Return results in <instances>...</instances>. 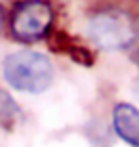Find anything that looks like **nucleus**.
Segmentation results:
<instances>
[{
    "label": "nucleus",
    "instance_id": "f257e3e1",
    "mask_svg": "<svg viewBox=\"0 0 139 147\" xmlns=\"http://www.w3.org/2000/svg\"><path fill=\"white\" fill-rule=\"evenodd\" d=\"M88 36L97 48L126 50L139 36V23L128 10L105 8L95 11L88 21Z\"/></svg>",
    "mask_w": 139,
    "mask_h": 147
},
{
    "label": "nucleus",
    "instance_id": "f03ea898",
    "mask_svg": "<svg viewBox=\"0 0 139 147\" xmlns=\"http://www.w3.org/2000/svg\"><path fill=\"white\" fill-rule=\"evenodd\" d=\"M4 76L19 92L40 94L52 84L54 69L44 54L38 52H15L4 59Z\"/></svg>",
    "mask_w": 139,
    "mask_h": 147
},
{
    "label": "nucleus",
    "instance_id": "7ed1b4c3",
    "mask_svg": "<svg viewBox=\"0 0 139 147\" xmlns=\"http://www.w3.org/2000/svg\"><path fill=\"white\" fill-rule=\"evenodd\" d=\"M52 21L54 11L46 0H21L11 10L10 31L21 42H34L48 34Z\"/></svg>",
    "mask_w": 139,
    "mask_h": 147
},
{
    "label": "nucleus",
    "instance_id": "20e7f679",
    "mask_svg": "<svg viewBox=\"0 0 139 147\" xmlns=\"http://www.w3.org/2000/svg\"><path fill=\"white\" fill-rule=\"evenodd\" d=\"M112 126L122 142L139 147V109L130 103H118L112 109Z\"/></svg>",
    "mask_w": 139,
    "mask_h": 147
},
{
    "label": "nucleus",
    "instance_id": "39448f33",
    "mask_svg": "<svg viewBox=\"0 0 139 147\" xmlns=\"http://www.w3.org/2000/svg\"><path fill=\"white\" fill-rule=\"evenodd\" d=\"M19 115H21V111H19V107L15 105V101L8 96L6 92H2L0 90V124H15V120L19 119Z\"/></svg>",
    "mask_w": 139,
    "mask_h": 147
},
{
    "label": "nucleus",
    "instance_id": "423d86ee",
    "mask_svg": "<svg viewBox=\"0 0 139 147\" xmlns=\"http://www.w3.org/2000/svg\"><path fill=\"white\" fill-rule=\"evenodd\" d=\"M0 29H2V6H0Z\"/></svg>",
    "mask_w": 139,
    "mask_h": 147
},
{
    "label": "nucleus",
    "instance_id": "0eeeda50",
    "mask_svg": "<svg viewBox=\"0 0 139 147\" xmlns=\"http://www.w3.org/2000/svg\"><path fill=\"white\" fill-rule=\"evenodd\" d=\"M137 63H139V57H137Z\"/></svg>",
    "mask_w": 139,
    "mask_h": 147
}]
</instances>
